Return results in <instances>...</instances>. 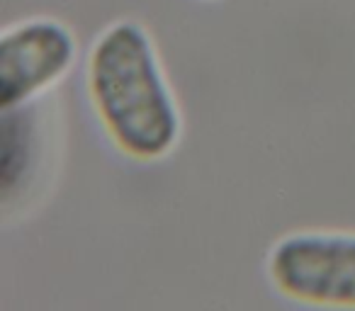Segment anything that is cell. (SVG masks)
<instances>
[{"instance_id":"7a4b0ae2","label":"cell","mask_w":355,"mask_h":311,"mask_svg":"<svg viewBox=\"0 0 355 311\" xmlns=\"http://www.w3.org/2000/svg\"><path fill=\"white\" fill-rule=\"evenodd\" d=\"M268 270L285 296L355 309V233H295L272 248Z\"/></svg>"},{"instance_id":"3957f363","label":"cell","mask_w":355,"mask_h":311,"mask_svg":"<svg viewBox=\"0 0 355 311\" xmlns=\"http://www.w3.org/2000/svg\"><path fill=\"white\" fill-rule=\"evenodd\" d=\"M78 39L59 17L35 15L12 22L0 35V105L25 107L59 83L76 64Z\"/></svg>"},{"instance_id":"6da1fadb","label":"cell","mask_w":355,"mask_h":311,"mask_svg":"<svg viewBox=\"0 0 355 311\" xmlns=\"http://www.w3.org/2000/svg\"><path fill=\"white\" fill-rule=\"evenodd\" d=\"M85 88L95 117L119 151L158 161L180 139V112L153 37L139 20H114L85 56Z\"/></svg>"},{"instance_id":"277c9868","label":"cell","mask_w":355,"mask_h":311,"mask_svg":"<svg viewBox=\"0 0 355 311\" xmlns=\"http://www.w3.org/2000/svg\"><path fill=\"white\" fill-rule=\"evenodd\" d=\"M202 3H214V0H202Z\"/></svg>"}]
</instances>
